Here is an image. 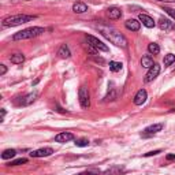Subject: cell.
Instances as JSON below:
<instances>
[{"instance_id": "6da1fadb", "label": "cell", "mask_w": 175, "mask_h": 175, "mask_svg": "<svg viewBox=\"0 0 175 175\" xmlns=\"http://www.w3.org/2000/svg\"><path fill=\"white\" fill-rule=\"evenodd\" d=\"M97 29L100 30L101 34H103L107 40L111 41L112 44H115V45H118V47H123V48L127 47V40L116 29L111 28V26H104V25H99Z\"/></svg>"}, {"instance_id": "7a4b0ae2", "label": "cell", "mask_w": 175, "mask_h": 175, "mask_svg": "<svg viewBox=\"0 0 175 175\" xmlns=\"http://www.w3.org/2000/svg\"><path fill=\"white\" fill-rule=\"evenodd\" d=\"M36 19L34 15H25V14H18V15H10V17L4 18L3 19V26L4 28H10V26H18V25H23L26 22H30V21Z\"/></svg>"}, {"instance_id": "3957f363", "label": "cell", "mask_w": 175, "mask_h": 175, "mask_svg": "<svg viewBox=\"0 0 175 175\" xmlns=\"http://www.w3.org/2000/svg\"><path fill=\"white\" fill-rule=\"evenodd\" d=\"M45 32L43 28H37V26H34V28H29V29H25V30H21V32L15 33L14 36H12V40L18 41V40H28V38H33V37H37V36L43 34V33Z\"/></svg>"}, {"instance_id": "277c9868", "label": "cell", "mask_w": 175, "mask_h": 175, "mask_svg": "<svg viewBox=\"0 0 175 175\" xmlns=\"http://www.w3.org/2000/svg\"><path fill=\"white\" fill-rule=\"evenodd\" d=\"M78 99H79V103L82 108H89L90 107V96H89L88 88L81 86L79 90H78Z\"/></svg>"}, {"instance_id": "5b68a950", "label": "cell", "mask_w": 175, "mask_h": 175, "mask_svg": "<svg viewBox=\"0 0 175 175\" xmlns=\"http://www.w3.org/2000/svg\"><path fill=\"white\" fill-rule=\"evenodd\" d=\"M86 41H88V44H89L90 47H93V48H95L96 51L108 52V47H107L105 44L103 43V41H100V40H99V38H96L95 36L86 34Z\"/></svg>"}, {"instance_id": "8992f818", "label": "cell", "mask_w": 175, "mask_h": 175, "mask_svg": "<svg viewBox=\"0 0 175 175\" xmlns=\"http://www.w3.org/2000/svg\"><path fill=\"white\" fill-rule=\"evenodd\" d=\"M159 73H160V66L155 63V64H153V66L149 69V71L147 73V75H145V78H144V81H145V83L152 82V81L155 79V78L159 75Z\"/></svg>"}, {"instance_id": "52a82bcc", "label": "cell", "mask_w": 175, "mask_h": 175, "mask_svg": "<svg viewBox=\"0 0 175 175\" xmlns=\"http://www.w3.org/2000/svg\"><path fill=\"white\" fill-rule=\"evenodd\" d=\"M53 153V149L52 148H41V149H37V151H33L30 153L32 157H47V156H51Z\"/></svg>"}, {"instance_id": "ba28073f", "label": "cell", "mask_w": 175, "mask_h": 175, "mask_svg": "<svg viewBox=\"0 0 175 175\" xmlns=\"http://www.w3.org/2000/svg\"><path fill=\"white\" fill-rule=\"evenodd\" d=\"M147 90L145 89H140L137 92V95L134 96V104L135 105H142L145 101H147Z\"/></svg>"}, {"instance_id": "9c48e42d", "label": "cell", "mask_w": 175, "mask_h": 175, "mask_svg": "<svg viewBox=\"0 0 175 175\" xmlns=\"http://www.w3.org/2000/svg\"><path fill=\"white\" fill-rule=\"evenodd\" d=\"M159 26H160L161 30H166V32H170V30H175V25L167 18H160L159 21Z\"/></svg>"}, {"instance_id": "30bf717a", "label": "cell", "mask_w": 175, "mask_h": 175, "mask_svg": "<svg viewBox=\"0 0 175 175\" xmlns=\"http://www.w3.org/2000/svg\"><path fill=\"white\" fill-rule=\"evenodd\" d=\"M163 130V123H156V125H152V126H148L147 129L144 130V137H148V135H152L157 131H161Z\"/></svg>"}, {"instance_id": "8fae6325", "label": "cell", "mask_w": 175, "mask_h": 175, "mask_svg": "<svg viewBox=\"0 0 175 175\" xmlns=\"http://www.w3.org/2000/svg\"><path fill=\"white\" fill-rule=\"evenodd\" d=\"M36 97H37V95L36 93H29V95H26L25 97H22L19 101H17L18 105H29V104H32L33 101L36 100Z\"/></svg>"}, {"instance_id": "7c38bea8", "label": "cell", "mask_w": 175, "mask_h": 175, "mask_svg": "<svg viewBox=\"0 0 175 175\" xmlns=\"http://www.w3.org/2000/svg\"><path fill=\"white\" fill-rule=\"evenodd\" d=\"M74 140V135L71 133H60V134H57L55 137V141L59 144H64V142H69V141Z\"/></svg>"}, {"instance_id": "4fadbf2b", "label": "cell", "mask_w": 175, "mask_h": 175, "mask_svg": "<svg viewBox=\"0 0 175 175\" xmlns=\"http://www.w3.org/2000/svg\"><path fill=\"white\" fill-rule=\"evenodd\" d=\"M138 19H140V22H142L144 26H147V28H153V26L156 25L153 18H151L149 15H147V14H140Z\"/></svg>"}, {"instance_id": "5bb4252c", "label": "cell", "mask_w": 175, "mask_h": 175, "mask_svg": "<svg viewBox=\"0 0 175 175\" xmlns=\"http://www.w3.org/2000/svg\"><path fill=\"white\" fill-rule=\"evenodd\" d=\"M125 26H126V29L131 30V32H137L141 28V22H138L137 19H127L125 22Z\"/></svg>"}, {"instance_id": "9a60e30c", "label": "cell", "mask_w": 175, "mask_h": 175, "mask_svg": "<svg viewBox=\"0 0 175 175\" xmlns=\"http://www.w3.org/2000/svg\"><path fill=\"white\" fill-rule=\"evenodd\" d=\"M107 15H108L109 19H119L122 17V11L118 7H109L107 10Z\"/></svg>"}, {"instance_id": "2e32d148", "label": "cell", "mask_w": 175, "mask_h": 175, "mask_svg": "<svg viewBox=\"0 0 175 175\" xmlns=\"http://www.w3.org/2000/svg\"><path fill=\"white\" fill-rule=\"evenodd\" d=\"M141 64H142V67L151 69V67L155 64V62H153V57L151 56V55H145V56H142V59H141Z\"/></svg>"}, {"instance_id": "e0dca14e", "label": "cell", "mask_w": 175, "mask_h": 175, "mask_svg": "<svg viewBox=\"0 0 175 175\" xmlns=\"http://www.w3.org/2000/svg\"><path fill=\"white\" fill-rule=\"evenodd\" d=\"M123 171H125L123 167H121V166H115V167H112V168L107 170V171L104 172L103 175H121Z\"/></svg>"}, {"instance_id": "ac0fdd59", "label": "cell", "mask_w": 175, "mask_h": 175, "mask_svg": "<svg viewBox=\"0 0 175 175\" xmlns=\"http://www.w3.org/2000/svg\"><path fill=\"white\" fill-rule=\"evenodd\" d=\"M73 11L77 12V14H82V12L88 11V6L85 3H75L73 6Z\"/></svg>"}, {"instance_id": "d6986e66", "label": "cell", "mask_w": 175, "mask_h": 175, "mask_svg": "<svg viewBox=\"0 0 175 175\" xmlns=\"http://www.w3.org/2000/svg\"><path fill=\"white\" fill-rule=\"evenodd\" d=\"M57 55L60 57H63V59H66V57H70V49H69V47L66 45V44H63V45L59 48V51H57Z\"/></svg>"}, {"instance_id": "ffe728a7", "label": "cell", "mask_w": 175, "mask_h": 175, "mask_svg": "<svg viewBox=\"0 0 175 175\" xmlns=\"http://www.w3.org/2000/svg\"><path fill=\"white\" fill-rule=\"evenodd\" d=\"M10 60H11V63H14V64H21L25 62V56H23L22 53H14V55H11Z\"/></svg>"}, {"instance_id": "44dd1931", "label": "cell", "mask_w": 175, "mask_h": 175, "mask_svg": "<svg viewBox=\"0 0 175 175\" xmlns=\"http://www.w3.org/2000/svg\"><path fill=\"white\" fill-rule=\"evenodd\" d=\"M15 155H17V151L15 149H7L2 153V159H3V160H8V159L14 157Z\"/></svg>"}, {"instance_id": "7402d4cb", "label": "cell", "mask_w": 175, "mask_h": 175, "mask_svg": "<svg viewBox=\"0 0 175 175\" xmlns=\"http://www.w3.org/2000/svg\"><path fill=\"white\" fill-rule=\"evenodd\" d=\"M122 66H123V64L119 63V62H109V70H111V71H114V73L121 71Z\"/></svg>"}, {"instance_id": "603a6c76", "label": "cell", "mask_w": 175, "mask_h": 175, "mask_svg": "<svg viewBox=\"0 0 175 175\" xmlns=\"http://www.w3.org/2000/svg\"><path fill=\"white\" fill-rule=\"evenodd\" d=\"M148 51H149L151 53H153V55H157L159 52H160V47H159L156 43H152V44L148 45Z\"/></svg>"}, {"instance_id": "cb8c5ba5", "label": "cell", "mask_w": 175, "mask_h": 175, "mask_svg": "<svg viewBox=\"0 0 175 175\" xmlns=\"http://www.w3.org/2000/svg\"><path fill=\"white\" fill-rule=\"evenodd\" d=\"M174 62H175V55L168 53L164 56V66H170V64H172Z\"/></svg>"}, {"instance_id": "d4e9b609", "label": "cell", "mask_w": 175, "mask_h": 175, "mask_svg": "<svg viewBox=\"0 0 175 175\" xmlns=\"http://www.w3.org/2000/svg\"><path fill=\"white\" fill-rule=\"evenodd\" d=\"M75 145H77V147H81V148H85V147H88V145H89V141L85 140V138H81V140L75 141Z\"/></svg>"}, {"instance_id": "484cf974", "label": "cell", "mask_w": 175, "mask_h": 175, "mask_svg": "<svg viewBox=\"0 0 175 175\" xmlns=\"http://www.w3.org/2000/svg\"><path fill=\"white\" fill-rule=\"evenodd\" d=\"M25 163H28V159L21 157V159H17V160H12L8 166H19V164H25Z\"/></svg>"}, {"instance_id": "4316f807", "label": "cell", "mask_w": 175, "mask_h": 175, "mask_svg": "<svg viewBox=\"0 0 175 175\" xmlns=\"http://www.w3.org/2000/svg\"><path fill=\"white\" fill-rule=\"evenodd\" d=\"M164 11L167 12V14L170 15L171 18H174L175 19V10H172V8H168V7H164Z\"/></svg>"}, {"instance_id": "83f0119b", "label": "cell", "mask_w": 175, "mask_h": 175, "mask_svg": "<svg viewBox=\"0 0 175 175\" xmlns=\"http://www.w3.org/2000/svg\"><path fill=\"white\" fill-rule=\"evenodd\" d=\"M166 160L167 161H175V153H168L166 156Z\"/></svg>"}, {"instance_id": "f1b7e54d", "label": "cell", "mask_w": 175, "mask_h": 175, "mask_svg": "<svg viewBox=\"0 0 175 175\" xmlns=\"http://www.w3.org/2000/svg\"><path fill=\"white\" fill-rule=\"evenodd\" d=\"M161 151H152V152H148V153H145V156L147 157H149V156H155V155H157V153H160Z\"/></svg>"}, {"instance_id": "f546056e", "label": "cell", "mask_w": 175, "mask_h": 175, "mask_svg": "<svg viewBox=\"0 0 175 175\" xmlns=\"http://www.w3.org/2000/svg\"><path fill=\"white\" fill-rule=\"evenodd\" d=\"M6 71H7V67L4 64H0V75H4Z\"/></svg>"}, {"instance_id": "4dcf8cb0", "label": "cell", "mask_w": 175, "mask_h": 175, "mask_svg": "<svg viewBox=\"0 0 175 175\" xmlns=\"http://www.w3.org/2000/svg\"><path fill=\"white\" fill-rule=\"evenodd\" d=\"M78 175H95L93 172H81V174H78Z\"/></svg>"}, {"instance_id": "1f68e13d", "label": "cell", "mask_w": 175, "mask_h": 175, "mask_svg": "<svg viewBox=\"0 0 175 175\" xmlns=\"http://www.w3.org/2000/svg\"><path fill=\"white\" fill-rule=\"evenodd\" d=\"M4 115H6V109H2V121H3V118H4Z\"/></svg>"}, {"instance_id": "d6a6232c", "label": "cell", "mask_w": 175, "mask_h": 175, "mask_svg": "<svg viewBox=\"0 0 175 175\" xmlns=\"http://www.w3.org/2000/svg\"><path fill=\"white\" fill-rule=\"evenodd\" d=\"M157 2H164V3H171V2H174V0H157Z\"/></svg>"}]
</instances>
